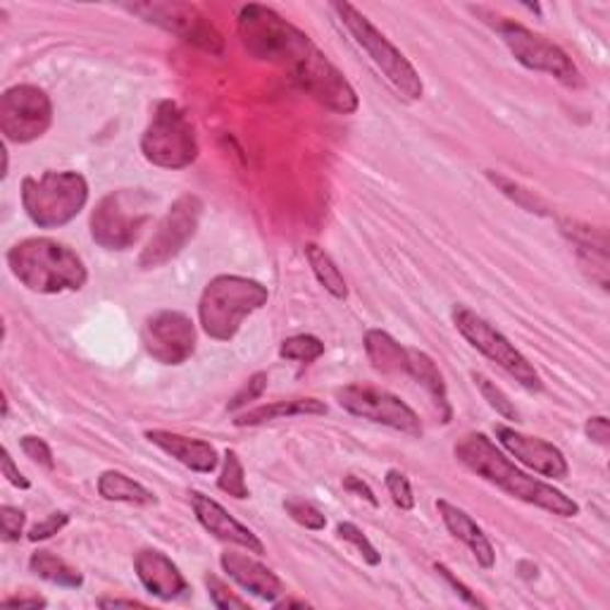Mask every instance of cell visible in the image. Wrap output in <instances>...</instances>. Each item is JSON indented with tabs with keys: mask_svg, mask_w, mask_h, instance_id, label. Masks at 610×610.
I'll list each match as a JSON object with an SVG mask.
<instances>
[{
	"mask_svg": "<svg viewBox=\"0 0 610 610\" xmlns=\"http://www.w3.org/2000/svg\"><path fill=\"white\" fill-rule=\"evenodd\" d=\"M239 34L253 58L291 69L301 89L308 91L317 103L339 115H353L358 110V93L351 81L329 63L308 34H303L276 10L260 3L244 5L239 12Z\"/></svg>",
	"mask_w": 610,
	"mask_h": 610,
	"instance_id": "obj_1",
	"label": "cell"
},
{
	"mask_svg": "<svg viewBox=\"0 0 610 610\" xmlns=\"http://www.w3.org/2000/svg\"><path fill=\"white\" fill-rule=\"evenodd\" d=\"M458 463L465 465L470 473H475L484 482L494 484L496 489L506 492L508 496L518 498L522 504H530L553 512L558 518H577L579 504L573 501L571 496H565L561 489L551 487V484L527 475L516 463H510V458L482 432L465 434L453 447Z\"/></svg>",
	"mask_w": 610,
	"mask_h": 610,
	"instance_id": "obj_2",
	"label": "cell"
},
{
	"mask_svg": "<svg viewBox=\"0 0 610 610\" xmlns=\"http://www.w3.org/2000/svg\"><path fill=\"white\" fill-rule=\"evenodd\" d=\"M8 266L20 284L34 294H63L81 291L89 282V272L72 248L46 239H24L8 251Z\"/></svg>",
	"mask_w": 610,
	"mask_h": 610,
	"instance_id": "obj_3",
	"label": "cell"
},
{
	"mask_svg": "<svg viewBox=\"0 0 610 610\" xmlns=\"http://www.w3.org/2000/svg\"><path fill=\"white\" fill-rule=\"evenodd\" d=\"M270 291L256 280L239 274H219L207 282L199 303L203 331L215 341H231L248 315L268 305Z\"/></svg>",
	"mask_w": 610,
	"mask_h": 610,
	"instance_id": "obj_4",
	"label": "cell"
},
{
	"mask_svg": "<svg viewBox=\"0 0 610 610\" xmlns=\"http://www.w3.org/2000/svg\"><path fill=\"white\" fill-rule=\"evenodd\" d=\"M89 203V184L79 172L48 170L41 177L22 179V205L41 229L65 227Z\"/></svg>",
	"mask_w": 610,
	"mask_h": 610,
	"instance_id": "obj_5",
	"label": "cell"
},
{
	"mask_svg": "<svg viewBox=\"0 0 610 610\" xmlns=\"http://www.w3.org/2000/svg\"><path fill=\"white\" fill-rule=\"evenodd\" d=\"M331 10L337 12L341 24L349 30L355 44L363 48L370 60L382 69V75L392 81V87L408 101H420L425 87L418 75V69L410 65V60L400 53L389 38H386L377 26H374L363 12L353 8L351 3H331Z\"/></svg>",
	"mask_w": 610,
	"mask_h": 610,
	"instance_id": "obj_6",
	"label": "cell"
},
{
	"mask_svg": "<svg viewBox=\"0 0 610 610\" xmlns=\"http://www.w3.org/2000/svg\"><path fill=\"white\" fill-rule=\"evenodd\" d=\"M152 199L142 189L110 191L91 215V239L108 251H127L150 222Z\"/></svg>",
	"mask_w": 610,
	"mask_h": 610,
	"instance_id": "obj_7",
	"label": "cell"
},
{
	"mask_svg": "<svg viewBox=\"0 0 610 610\" xmlns=\"http://www.w3.org/2000/svg\"><path fill=\"white\" fill-rule=\"evenodd\" d=\"M144 158L165 170H184L199 158V138L174 101H160L142 136Z\"/></svg>",
	"mask_w": 610,
	"mask_h": 610,
	"instance_id": "obj_8",
	"label": "cell"
},
{
	"mask_svg": "<svg viewBox=\"0 0 610 610\" xmlns=\"http://www.w3.org/2000/svg\"><path fill=\"white\" fill-rule=\"evenodd\" d=\"M453 325L473 349H477L482 355H487L498 368H504L512 380L524 386V389L530 392L544 389L542 377H539V372L534 370L530 360H527L516 346L510 343V339L504 337L492 323L484 320L482 315L465 308V305H455Z\"/></svg>",
	"mask_w": 610,
	"mask_h": 610,
	"instance_id": "obj_9",
	"label": "cell"
},
{
	"mask_svg": "<svg viewBox=\"0 0 610 610\" xmlns=\"http://www.w3.org/2000/svg\"><path fill=\"white\" fill-rule=\"evenodd\" d=\"M496 32L501 34L504 44L512 53V58H516L522 67L532 69V72H546L553 79H558L563 87H571V89L585 84V79H581V72L573 63L571 55H567L561 46L551 44L549 38L530 32L527 26L512 20L498 22Z\"/></svg>",
	"mask_w": 610,
	"mask_h": 610,
	"instance_id": "obj_10",
	"label": "cell"
},
{
	"mask_svg": "<svg viewBox=\"0 0 610 610\" xmlns=\"http://www.w3.org/2000/svg\"><path fill=\"white\" fill-rule=\"evenodd\" d=\"M203 217V201L193 193L177 199L170 211L158 222V229L152 231L150 241L146 244L138 266L144 270H156L165 262H170L184 251L189 241L196 237Z\"/></svg>",
	"mask_w": 610,
	"mask_h": 610,
	"instance_id": "obj_11",
	"label": "cell"
},
{
	"mask_svg": "<svg viewBox=\"0 0 610 610\" xmlns=\"http://www.w3.org/2000/svg\"><path fill=\"white\" fill-rule=\"evenodd\" d=\"M337 400L346 413L355 415V418L392 427L408 437H422V422L418 413L406 400H400L392 392L380 389V386L346 384L337 389Z\"/></svg>",
	"mask_w": 610,
	"mask_h": 610,
	"instance_id": "obj_12",
	"label": "cell"
},
{
	"mask_svg": "<svg viewBox=\"0 0 610 610\" xmlns=\"http://www.w3.org/2000/svg\"><path fill=\"white\" fill-rule=\"evenodd\" d=\"M53 124V103L48 93L32 84L10 87L0 95V132L5 142L32 144Z\"/></svg>",
	"mask_w": 610,
	"mask_h": 610,
	"instance_id": "obj_13",
	"label": "cell"
},
{
	"mask_svg": "<svg viewBox=\"0 0 610 610\" xmlns=\"http://www.w3.org/2000/svg\"><path fill=\"white\" fill-rule=\"evenodd\" d=\"M132 15H138L148 24H156L160 30L179 36L187 44L203 48L207 53H222L225 50V41H222L215 24L207 20L203 12L191 3H134L124 5Z\"/></svg>",
	"mask_w": 610,
	"mask_h": 610,
	"instance_id": "obj_14",
	"label": "cell"
},
{
	"mask_svg": "<svg viewBox=\"0 0 610 610\" xmlns=\"http://www.w3.org/2000/svg\"><path fill=\"white\" fill-rule=\"evenodd\" d=\"M146 353L160 365H182L196 351V327L177 310L152 313L142 331Z\"/></svg>",
	"mask_w": 610,
	"mask_h": 610,
	"instance_id": "obj_15",
	"label": "cell"
},
{
	"mask_svg": "<svg viewBox=\"0 0 610 610\" xmlns=\"http://www.w3.org/2000/svg\"><path fill=\"white\" fill-rule=\"evenodd\" d=\"M494 432L498 443H501V447L516 458L518 463L530 467L532 473H539L542 477H551V479H565L571 475V465H567L563 451L558 447H553V443L539 437L522 434L516 427H508V425H496Z\"/></svg>",
	"mask_w": 610,
	"mask_h": 610,
	"instance_id": "obj_16",
	"label": "cell"
},
{
	"mask_svg": "<svg viewBox=\"0 0 610 610\" xmlns=\"http://www.w3.org/2000/svg\"><path fill=\"white\" fill-rule=\"evenodd\" d=\"M189 496H191V508L196 512V518L205 532L215 534L217 539H222V542L244 546L248 553H256V556L266 553V544H262L246 524L234 520L225 508H222L217 501H213L211 496H205L201 492H191Z\"/></svg>",
	"mask_w": 610,
	"mask_h": 610,
	"instance_id": "obj_17",
	"label": "cell"
},
{
	"mask_svg": "<svg viewBox=\"0 0 610 610\" xmlns=\"http://www.w3.org/2000/svg\"><path fill=\"white\" fill-rule=\"evenodd\" d=\"M134 571L136 577L142 579L146 591L160 601L182 599V596L189 591V581L184 579L182 571H179V567L165 556L162 551L156 549L138 551L134 556Z\"/></svg>",
	"mask_w": 610,
	"mask_h": 610,
	"instance_id": "obj_18",
	"label": "cell"
},
{
	"mask_svg": "<svg viewBox=\"0 0 610 610\" xmlns=\"http://www.w3.org/2000/svg\"><path fill=\"white\" fill-rule=\"evenodd\" d=\"M219 565L237 585L246 591H251L258 599L274 603L280 596L286 594L284 581L276 577L268 565H262L260 561H253L244 556V553L227 551L219 556Z\"/></svg>",
	"mask_w": 610,
	"mask_h": 610,
	"instance_id": "obj_19",
	"label": "cell"
},
{
	"mask_svg": "<svg viewBox=\"0 0 610 610\" xmlns=\"http://www.w3.org/2000/svg\"><path fill=\"white\" fill-rule=\"evenodd\" d=\"M146 439L152 443V447H158L160 451L172 455L174 461H179L184 467L193 470V473L211 475L219 465V455L215 447H211V443L203 439L174 434L168 432V429H150V432H146Z\"/></svg>",
	"mask_w": 610,
	"mask_h": 610,
	"instance_id": "obj_20",
	"label": "cell"
},
{
	"mask_svg": "<svg viewBox=\"0 0 610 610\" xmlns=\"http://www.w3.org/2000/svg\"><path fill=\"white\" fill-rule=\"evenodd\" d=\"M437 510L443 524H447V530L458 539V542H463L470 551H473V556L477 558V563L484 567V571H492L496 565V551L482 527L470 518L463 508L443 501V498L437 501Z\"/></svg>",
	"mask_w": 610,
	"mask_h": 610,
	"instance_id": "obj_21",
	"label": "cell"
},
{
	"mask_svg": "<svg viewBox=\"0 0 610 610\" xmlns=\"http://www.w3.org/2000/svg\"><path fill=\"white\" fill-rule=\"evenodd\" d=\"M563 231L571 237L577 248L581 266L591 270V280L599 282L601 289H608V241L603 231L579 225H563Z\"/></svg>",
	"mask_w": 610,
	"mask_h": 610,
	"instance_id": "obj_22",
	"label": "cell"
},
{
	"mask_svg": "<svg viewBox=\"0 0 610 610\" xmlns=\"http://www.w3.org/2000/svg\"><path fill=\"white\" fill-rule=\"evenodd\" d=\"M408 377H413L418 384H422L429 398H432L434 408L439 410L441 422H451L453 418V408L449 400V392H447V382H443V374L439 372L437 363L427 353L418 351V349H408V368H406Z\"/></svg>",
	"mask_w": 610,
	"mask_h": 610,
	"instance_id": "obj_23",
	"label": "cell"
},
{
	"mask_svg": "<svg viewBox=\"0 0 610 610\" xmlns=\"http://www.w3.org/2000/svg\"><path fill=\"white\" fill-rule=\"evenodd\" d=\"M298 415H327V406L317 398H291V400H274L268 406H258L237 415L234 425L237 427H258L284 418H298Z\"/></svg>",
	"mask_w": 610,
	"mask_h": 610,
	"instance_id": "obj_24",
	"label": "cell"
},
{
	"mask_svg": "<svg viewBox=\"0 0 610 610\" xmlns=\"http://www.w3.org/2000/svg\"><path fill=\"white\" fill-rule=\"evenodd\" d=\"M365 353L374 370L384 374H406L408 349L382 329H370L365 335Z\"/></svg>",
	"mask_w": 610,
	"mask_h": 610,
	"instance_id": "obj_25",
	"label": "cell"
},
{
	"mask_svg": "<svg viewBox=\"0 0 610 610\" xmlns=\"http://www.w3.org/2000/svg\"><path fill=\"white\" fill-rule=\"evenodd\" d=\"M99 494L105 501H117V504H132V506H156L158 498L144 484L134 482L117 470H105L99 477Z\"/></svg>",
	"mask_w": 610,
	"mask_h": 610,
	"instance_id": "obj_26",
	"label": "cell"
},
{
	"mask_svg": "<svg viewBox=\"0 0 610 610\" xmlns=\"http://www.w3.org/2000/svg\"><path fill=\"white\" fill-rule=\"evenodd\" d=\"M30 571L36 577L50 581V585H58V587H65V589H79L81 585H84V577H81L77 567L65 563L63 558H58L50 551L32 553Z\"/></svg>",
	"mask_w": 610,
	"mask_h": 610,
	"instance_id": "obj_27",
	"label": "cell"
},
{
	"mask_svg": "<svg viewBox=\"0 0 610 610\" xmlns=\"http://www.w3.org/2000/svg\"><path fill=\"white\" fill-rule=\"evenodd\" d=\"M305 260H308V266L313 268V274L317 276V282H320L325 286V291H329L331 296L339 298V301L349 296V286H346L343 274L337 268V262L329 258L325 248L308 244V246H305Z\"/></svg>",
	"mask_w": 610,
	"mask_h": 610,
	"instance_id": "obj_28",
	"label": "cell"
},
{
	"mask_svg": "<svg viewBox=\"0 0 610 610\" xmlns=\"http://www.w3.org/2000/svg\"><path fill=\"white\" fill-rule=\"evenodd\" d=\"M217 487L225 494L239 498V501L241 498L251 496V492H248V484H246V470H244V463L237 451H231V449L225 451V467H222Z\"/></svg>",
	"mask_w": 610,
	"mask_h": 610,
	"instance_id": "obj_29",
	"label": "cell"
},
{
	"mask_svg": "<svg viewBox=\"0 0 610 610\" xmlns=\"http://www.w3.org/2000/svg\"><path fill=\"white\" fill-rule=\"evenodd\" d=\"M280 355L286 360H296V363L310 365L317 358L325 355V343L313 335H296L282 341Z\"/></svg>",
	"mask_w": 610,
	"mask_h": 610,
	"instance_id": "obj_30",
	"label": "cell"
},
{
	"mask_svg": "<svg viewBox=\"0 0 610 610\" xmlns=\"http://www.w3.org/2000/svg\"><path fill=\"white\" fill-rule=\"evenodd\" d=\"M489 182L494 187H498V191L506 193L510 201H516L520 207H524L527 213H536V215H546V205L534 196V191H527L524 187H520L518 182H512V179L504 177V174H496V172H487Z\"/></svg>",
	"mask_w": 610,
	"mask_h": 610,
	"instance_id": "obj_31",
	"label": "cell"
},
{
	"mask_svg": "<svg viewBox=\"0 0 610 610\" xmlns=\"http://www.w3.org/2000/svg\"><path fill=\"white\" fill-rule=\"evenodd\" d=\"M473 380L477 384V389L482 394V398L487 400V404L501 415L504 420H510V422H518L520 420V413L516 408V404L504 394V389H498V386L489 380V377H484L482 372H473Z\"/></svg>",
	"mask_w": 610,
	"mask_h": 610,
	"instance_id": "obj_32",
	"label": "cell"
},
{
	"mask_svg": "<svg viewBox=\"0 0 610 610\" xmlns=\"http://www.w3.org/2000/svg\"><path fill=\"white\" fill-rule=\"evenodd\" d=\"M284 510L291 520L305 527V530L320 532L327 527V518L323 516V510L315 508L310 501H303V498H298V496L284 498Z\"/></svg>",
	"mask_w": 610,
	"mask_h": 610,
	"instance_id": "obj_33",
	"label": "cell"
},
{
	"mask_svg": "<svg viewBox=\"0 0 610 610\" xmlns=\"http://www.w3.org/2000/svg\"><path fill=\"white\" fill-rule=\"evenodd\" d=\"M337 534H339V539H343V542H349L351 546H355L358 553H360V556H363V561L368 565H380L382 563V553L374 549V544L363 534V530H360L358 524H353V522H339L337 524Z\"/></svg>",
	"mask_w": 610,
	"mask_h": 610,
	"instance_id": "obj_34",
	"label": "cell"
},
{
	"mask_svg": "<svg viewBox=\"0 0 610 610\" xmlns=\"http://www.w3.org/2000/svg\"><path fill=\"white\" fill-rule=\"evenodd\" d=\"M205 585H207V594H211V601H213L215 608H219V610H234V608L246 610V608H251V606H248V601H244L241 596L234 594L219 577L205 575Z\"/></svg>",
	"mask_w": 610,
	"mask_h": 610,
	"instance_id": "obj_35",
	"label": "cell"
},
{
	"mask_svg": "<svg viewBox=\"0 0 610 610\" xmlns=\"http://www.w3.org/2000/svg\"><path fill=\"white\" fill-rule=\"evenodd\" d=\"M386 489L392 494V501L400 508V510H413L415 508V494L410 487V479L400 473V470H389L384 477Z\"/></svg>",
	"mask_w": 610,
	"mask_h": 610,
	"instance_id": "obj_36",
	"label": "cell"
},
{
	"mask_svg": "<svg viewBox=\"0 0 610 610\" xmlns=\"http://www.w3.org/2000/svg\"><path fill=\"white\" fill-rule=\"evenodd\" d=\"M266 389H268V372H256L251 380H248L241 389L237 392V396H234L231 400H229V410L231 413H237V410H241V408H246L248 404H251V400H258L262 394H266Z\"/></svg>",
	"mask_w": 610,
	"mask_h": 610,
	"instance_id": "obj_37",
	"label": "cell"
},
{
	"mask_svg": "<svg viewBox=\"0 0 610 610\" xmlns=\"http://www.w3.org/2000/svg\"><path fill=\"white\" fill-rule=\"evenodd\" d=\"M20 447L24 451V455L30 458L32 463L41 465V467H46V470H55V458H53V451L48 443L44 439H38V437H22L20 441Z\"/></svg>",
	"mask_w": 610,
	"mask_h": 610,
	"instance_id": "obj_38",
	"label": "cell"
},
{
	"mask_svg": "<svg viewBox=\"0 0 610 610\" xmlns=\"http://www.w3.org/2000/svg\"><path fill=\"white\" fill-rule=\"evenodd\" d=\"M24 520H26V516L20 508H15V506L0 508V527H3V539L8 544L20 542L22 530H24Z\"/></svg>",
	"mask_w": 610,
	"mask_h": 610,
	"instance_id": "obj_39",
	"label": "cell"
},
{
	"mask_svg": "<svg viewBox=\"0 0 610 610\" xmlns=\"http://www.w3.org/2000/svg\"><path fill=\"white\" fill-rule=\"evenodd\" d=\"M69 522V516L67 512H53V516H48L46 520H41L36 522L32 530H30V542H46V539L55 536L58 532H63L65 527Z\"/></svg>",
	"mask_w": 610,
	"mask_h": 610,
	"instance_id": "obj_40",
	"label": "cell"
},
{
	"mask_svg": "<svg viewBox=\"0 0 610 610\" xmlns=\"http://www.w3.org/2000/svg\"><path fill=\"white\" fill-rule=\"evenodd\" d=\"M434 571H437V573H439V575H441L443 579H447V585H449V587H451V589H453V591H455L458 596H461V599H463L465 603L475 606V608H484V603H482V601L477 599V596H475L473 591H470V589H467V587L463 585V581H461V579H458V577H455V575H453V573L449 571V567H447V565L437 563V565H434Z\"/></svg>",
	"mask_w": 610,
	"mask_h": 610,
	"instance_id": "obj_41",
	"label": "cell"
},
{
	"mask_svg": "<svg viewBox=\"0 0 610 610\" xmlns=\"http://www.w3.org/2000/svg\"><path fill=\"white\" fill-rule=\"evenodd\" d=\"M585 432L594 443H599V447H608L610 443V425L603 415H594V418H589Z\"/></svg>",
	"mask_w": 610,
	"mask_h": 610,
	"instance_id": "obj_42",
	"label": "cell"
},
{
	"mask_svg": "<svg viewBox=\"0 0 610 610\" xmlns=\"http://www.w3.org/2000/svg\"><path fill=\"white\" fill-rule=\"evenodd\" d=\"M3 475L8 477L12 487H18V489H30L32 487V482L20 473V467L15 465V461H12V455H10L8 449H3Z\"/></svg>",
	"mask_w": 610,
	"mask_h": 610,
	"instance_id": "obj_43",
	"label": "cell"
},
{
	"mask_svg": "<svg viewBox=\"0 0 610 610\" xmlns=\"http://www.w3.org/2000/svg\"><path fill=\"white\" fill-rule=\"evenodd\" d=\"M343 489H346V492H351V494H355V496H360V498H365V501H368L370 506H374V508L380 506V501H377V496H374V492L368 487V484H365L363 479L355 477V475L343 477Z\"/></svg>",
	"mask_w": 610,
	"mask_h": 610,
	"instance_id": "obj_44",
	"label": "cell"
},
{
	"mask_svg": "<svg viewBox=\"0 0 610 610\" xmlns=\"http://www.w3.org/2000/svg\"><path fill=\"white\" fill-rule=\"evenodd\" d=\"M3 606H10V608H46L48 601L41 599V596H10V599H3Z\"/></svg>",
	"mask_w": 610,
	"mask_h": 610,
	"instance_id": "obj_45",
	"label": "cell"
},
{
	"mask_svg": "<svg viewBox=\"0 0 610 610\" xmlns=\"http://www.w3.org/2000/svg\"><path fill=\"white\" fill-rule=\"evenodd\" d=\"M101 608H146V603L134 601V599H101L99 601Z\"/></svg>",
	"mask_w": 610,
	"mask_h": 610,
	"instance_id": "obj_46",
	"label": "cell"
},
{
	"mask_svg": "<svg viewBox=\"0 0 610 610\" xmlns=\"http://www.w3.org/2000/svg\"><path fill=\"white\" fill-rule=\"evenodd\" d=\"M272 606H274V608H308V603H305V601H296V599H284V601L276 599Z\"/></svg>",
	"mask_w": 610,
	"mask_h": 610,
	"instance_id": "obj_47",
	"label": "cell"
},
{
	"mask_svg": "<svg viewBox=\"0 0 610 610\" xmlns=\"http://www.w3.org/2000/svg\"><path fill=\"white\" fill-rule=\"evenodd\" d=\"M8 168H10V158H8V148L3 146V179L8 177Z\"/></svg>",
	"mask_w": 610,
	"mask_h": 610,
	"instance_id": "obj_48",
	"label": "cell"
}]
</instances>
